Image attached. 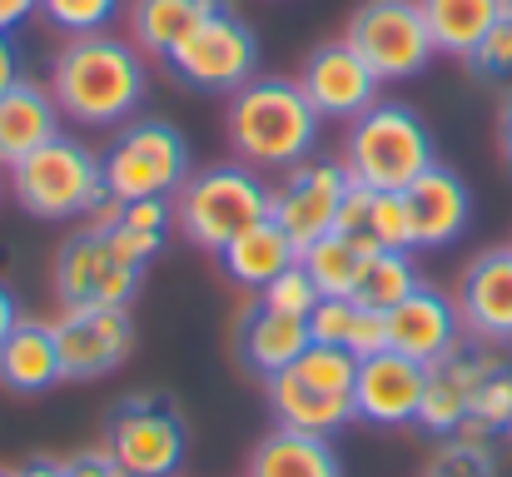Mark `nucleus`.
<instances>
[{
	"label": "nucleus",
	"instance_id": "obj_14",
	"mask_svg": "<svg viewBox=\"0 0 512 477\" xmlns=\"http://www.w3.org/2000/svg\"><path fill=\"white\" fill-rule=\"evenodd\" d=\"M299 85H304V95L314 100V110L324 120H348L353 125L368 105H378V85L383 80L368 70V60L348 40H329V45H319L304 60Z\"/></svg>",
	"mask_w": 512,
	"mask_h": 477
},
{
	"label": "nucleus",
	"instance_id": "obj_23",
	"mask_svg": "<svg viewBox=\"0 0 512 477\" xmlns=\"http://www.w3.org/2000/svg\"><path fill=\"white\" fill-rule=\"evenodd\" d=\"M309 323L304 318H284L264 304H254L249 314L239 318V358L259 373V378H274L284 368L299 363V353L309 348Z\"/></svg>",
	"mask_w": 512,
	"mask_h": 477
},
{
	"label": "nucleus",
	"instance_id": "obj_30",
	"mask_svg": "<svg viewBox=\"0 0 512 477\" xmlns=\"http://www.w3.org/2000/svg\"><path fill=\"white\" fill-rule=\"evenodd\" d=\"M294 373L324 393L353 398V378H358V353H348L343 343H309L294 363Z\"/></svg>",
	"mask_w": 512,
	"mask_h": 477
},
{
	"label": "nucleus",
	"instance_id": "obj_17",
	"mask_svg": "<svg viewBox=\"0 0 512 477\" xmlns=\"http://www.w3.org/2000/svg\"><path fill=\"white\" fill-rule=\"evenodd\" d=\"M458 314L478 343H512V244L483 249L458 279Z\"/></svg>",
	"mask_w": 512,
	"mask_h": 477
},
{
	"label": "nucleus",
	"instance_id": "obj_45",
	"mask_svg": "<svg viewBox=\"0 0 512 477\" xmlns=\"http://www.w3.org/2000/svg\"><path fill=\"white\" fill-rule=\"evenodd\" d=\"M20 323V304H15V294L0 284V343H5V333Z\"/></svg>",
	"mask_w": 512,
	"mask_h": 477
},
{
	"label": "nucleus",
	"instance_id": "obj_15",
	"mask_svg": "<svg viewBox=\"0 0 512 477\" xmlns=\"http://www.w3.org/2000/svg\"><path fill=\"white\" fill-rule=\"evenodd\" d=\"M388 348L418 358V363H443L448 353L463 348V314H458V299H448L443 289L433 284H418L398 309H388Z\"/></svg>",
	"mask_w": 512,
	"mask_h": 477
},
{
	"label": "nucleus",
	"instance_id": "obj_39",
	"mask_svg": "<svg viewBox=\"0 0 512 477\" xmlns=\"http://www.w3.org/2000/svg\"><path fill=\"white\" fill-rule=\"evenodd\" d=\"M368 204H373V189H363L358 179L348 184V194H343V209H339V234H353V239H373L368 234Z\"/></svg>",
	"mask_w": 512,
	"mask_h": 477
},
{
	"label": "nucleus",
	"instance_id": "obj_25",
	"mask_svg": "<svg viewBox=\"0 0 512 477\" xmlns=\"http://www.w3.org/2000/svg\"><path fill=\"white\" fill-rule=\"evenodd\" d=\"M219 10H224V0H130V40L145 55L170 60L174 50Z\"/></svg>",
	"mask_w": 512,
	"mask_h": 477
},
{
	"label": "nucleus",
	"instance_id": "obj_38",
	"mask_svg": "<svg viewBox=\"0 0 512 477\" xmlns=\"http://www.w3.org/2000/svg\"><path fill=\"white\" fill-rule=\"evenodd\" d=\"M383 348H388V318L373 314V309H363V304H358L353 333H348V353L368 358V353H383Z\"/></svg>",
	"mask_w": 512,
	"mask_h": 477
},
{
	"label": "nucleus",
	"instance_id": "obj_41",
	"mask_svg": "<svg viewBox=\"0 0 512 477\" xmlns=\"http://www.w3.org/2000/svg\"><path fill=\"white\" fill-rule=\"evenodd\" d=\"M15 80H20V50H15V40L0 30V95H5Z\"/></svg>",
	"mask_w": 512,
	"mask_h": 477
},
{
	"label": "nucleus",
	"instance_id": "obj_1",
	"mask_svg": "<svg viewBox=\"0 0 512 477\" xmlns=\"http://www.w3.org/2000/svg\"><path fill=\"white\" fill-rule=\"evenodd\" d=\"M145 90H150V75H145L140 45L105 30L70 35L50 60V95L60 115L75 125H95V130L125 125L145 105Z\"/></svg>",
	"mask_w": 512,
	"mask_h": 477
},
{
	"label": "nucleus",
	"instance_id": "obj_47",
	"mask_svg": "<svg viewBox=\"0 0 512 477\" xmlns=\"http://www.w3.org/2000/svg\"><path fill=\"white\" fill-rule=\"evenodd\" d=\"M508 5H512V0H508Z\"/></svg>",
	"mask_w": 512,
	"mask_h": 477
},
{
	"label": "nucleus",
	"instance_id": "obj_5",
	"mask_svg": "<svg viewBox=\"0 0 512 477\" xmlns=\"http://www.w3.org/2000/svg\"><path fill=\"white\" fill-rule=\"evenodd\" d=\"M343 164L363 189H408L423 169L438 164V150L418 110L398 100H378L353 120Z\"/></svg>",
	"mask_w": 512,
	"mask_h": 477
},
{
	"label": "nucleus",
	"instance_id": "obj_33",
	"mask_svg": "<svg viewBox=\"0 0 512 477\" xmlns=\"http://www.w3.org/2000/svg\"><path fill=\"white\" fill-rule=\"evenodd\" d=\"M319 299H324V294L314 289V279L304 274L299 259H294L274 284L259 289V304H264V309H274V314H284V318H304V323H309V314L319 309Z\"/></svg>",
	"mask_w": 512,
	"mask_h": 477
},
{
	"label": "nucleus",
	"instance_id": "obj_42",
	"mask_svg": "<svg viewBox=\"0 0 512 477\" xmlns=\"http://www.w3.org/2000/svg\"><path fill=\"white\" fill-rule=\"evenodd\" d=\"M35 10H40V0H0V30L10 35V30H15V25H25Z\"/></svg>",
	"mask_w": 512,
	"mask_h": 477
},
{
	"label": "nucleus",
	"instance_id": "obj_27",
	"mask_svg": "<svg viewBox=\"0 0 512 477\" xmlns=\"http://www.w3.org/2000/svg\"><path fill=\"white\" fill-rule=\"evenodd\" d=\"M378 244L373 239H353V234H324V239H314L304 254H299V264H304V274L314 279V289L324 294V299H353V289H358V274H363V264H368V254H373Z\"/></svg>",
	"mask_w": 512,
	"mask_h": 477
},
{
	"label": "nucleus",
	"instance_id": "obj_9",
	"mask_svg": "<svg viewBox=\"0 0 512 477\" xmlns=\"http://www.w3.org/2000/svg\"><path fill=\"white\" fill-rule=\"evenodd\" d=\"M145 269L125 264L100 224L70 234L55 254V294L65 309H130L140 299Z\"/></svg>",
	"mask_w": 512,
	"mask_h": 477
},
{
	"label": "nucleus",
	"instance_id": "obj_20",
	"mask_svg": "<svg viewBox=\"0 0 512 477\" xmlns=\"http://www.w3.org/2000/svg\"><path fill=\"white\" fill-rule=\"evenodd\" d=\"M60 105L50 95V85H35V80H15L5 95H0V164H20L25 155H35L40 145H50L60 135Z\"/></svg>",
	"mask_w": 512,
	"mask_h": 477
},
{
	"label": "nucleus",
	"instance_id": "obj_4",
	"mask_svg": "<svg viewBox=\"0 0 512 477\" xmlns=\"http://www.w3.org/2000/svg\"><path fill=\"white\" fill-rule=\"evenodd\" d=\"M10 194L30 219H95L100 209H110L105 164L70 135H55L35 155L10 164Z\"/></svg>",
	"mask_w": 512,
	"mask_h": 477
},
{
	"label": "nucleus",
	"instance_id": "obj_24",
	"mask_svg": "<svg viewBox=\"0 0 512 477\" xmlns=\"http://www.w3.org/2000/svg\"><path fill=\"white\" fill-rule=\"evenodd\" d=\"M214 259H219V269H224L239 289H254V294H259L264 284H274V279L299 259V249H294V239H289V234L274 224V214H269V219H259L254 229H244L234 244H224Z\"/></svg>",
	"mask_w": 512,
	"mask_h": 477
},
{
	"label": "nucleus",
	"instance_id": "obj_18",
	"mask_svg": "<svg viewBox=\"0 0 512 477\" xmlns=\"http://www.w3.org/2000/svg\"><path fill=\"white\" fill-rule=\"evenodd\" d=\"M493 363L488 348H458L443 363H428V383H423V408H418V428L433 438H453L463 433L468 413H473V393L483 368Z\"/></svg>",
	"mask_w": 512,
	"mask_h": 477
},
{
	"label": "nucleus",
	"instance_id": "obj_32",
	"mask_svg": "<svg viewBox=\"0 0 512 477\" xmlns=\"http://www.w3.org/2000/svg\"><path fill=\"white\" fill-rule=\"evenodd\" d=\"M368 234H373L378 249H408L413 254V214H408V194L403 189H373Z\"/></svg>",
	"mask_w": 512,
	"mask_h": 477
},
{
	"label": "nucleus",
	"instance_id": "obj_13",
	"mask_svg": "<svg viewBox=\"0 0 512 477\" xmlns=\"http://www.w3.org/2000/svg\"><path fill=\"white\" fill-rule=\"evenodd\" d=\"M423 383H428V363H418L398 348L368 353V358H358V378H353V418H363L373 428L418 423Z\"/></svg>",
	"mask_w": 512,
	"mask_h": 477
},
{
	"label": "nucleus",
	"instance_id": "obj_10",
	"mask_svg": "<svg viewBox=\"0 0 512 477\" xmlns=\"http://www.w3.org/2000/svg\"><path fill=\"white\" fill-rule=\"evenodd\" d=\"M165 65H170L189 90L234 95V90L249 85L254 70H259V40H254V30H249L234 10H219V15H209V20L174 50Z\"/></svg>",
	"mask_w": 512,
	"mask_h": 477
},
{
	"label": "nucleus",
	"instance_id": "obj_8",
	"mask_svg": "<svg viewBox=\"0 0 512 477\" xmlns=\"http://www.w3.org/2000/svg\"><path fill=\"white\" fill-rule=\"evenodd\" d=\"M343 40L368 60V70H373L383 85H398V80L423 75L428 60L438 55L418 0H363V5L348 15Z\"/></svg>",
	"mask_w": 512,
	"mask_h": 477
},
{
	"label": "nucleus",
	"instance_id": "obj_43",
	"mask_svg": "<svg viewBox=\"0 0 512 477\" xmlns=\"http://www.w3.org/2000/svg\"><path fill=\"white\" fill-rule=\"evenodd\" d=\"M20 477H70V463L65 458H25Z\"/></svg>",
	"mask_w": 512,
	"mask_h": 477
},
{
	"label": "nucleus",
	"instance_id": "obj_36",
	"mask_svg": "<svg viewBox=\"0 0 512 477\" xmlns=\"http://www.w3.org/2000/svg\"><path fill=\"white\" fill-rule=\"evenodd\" d=\"M468 65L488 80H512V5L498 15V25L483 35V45L468 55Z\"/></svg>",
	"mask_w": 512,
	"mask_h": 477
},
{
	"label": "nucleus",
	"instance_id": "obj_29",
	"mask_svg": "<svg viewBox=\"0 0 512 477\" xmlns=\"http://www.w3.org/2000/svg\"><path fill=\"white\" fill-rule=\"evenodd\" d=\"M468 438H503L512 433V363L493 353V363L483 368L478 378V393H473V413L463 423Z\"/></svg>",
	"mask_w": 512,
	"mask_h": 477
},
{
	"label": "nucleus",
	"instance_id": "obj_22",
	"mask_svg": "<svg viewBox=\"0 0 512 477\" xmlns=\"http://www.w3.org/2000/svg\"><path fill=\"white\" fill-rule=\"evenodd\" d=\"M264 388H269V408H274V418L284 428H304V433L334 438L339 428L353 423V398H339V393H324V388L304 383L294 368L264 378Z\"/></svg>",
	"mask_w": 512,
	"mask_h": 477
},
{
	"label": "nucleus",
	"instance_id": "obj_11",
	"mask_svg": "<svg viewBox=\"0 0 512 477\" xmlns=\"http://www.w3.org/2000/svg\"><path fill=\"white\" fill-rule=\"evenodd\" d=\"M353 174L348 164L334 159H304L294 169H284V184L274 189V224L294 239V249L304 254L314 239L334 234Z\"/></svg>",
	"mask_w": 512,
	"mask_h": 477
},
{
	"label": "nucleus",
	"instance_id": "obj_37",
	"mask_svg": "<svg viewBox=\"0 0 512 477\" xmlns=\"http://www.w3.org/2000/svg\"><path fill=\"white\" fill-rule=\"evenodd\" d=\"M353 318H358V304H353V299H319V309L309 314V338H314V343H343V348H348Z\"/></svg>",
	"mask_w": 512,
	"mask_h": 477
},
{
	"label": "nucleus",
	"instance_id": "obj_40",
	"mask_svg": "<svg viewBox=\"0 0 512 477\" xmlns=\"http://www.w3.org/2000/svg\"><path fill=\"white\" fill-rule=\"evenodd\" d=\"M70 477H130L105 448H85V453H70Z\"/></svg>",
	"mask_w": 512,
	"mask_h": 477
},
{
	"label": "nucleus",
	"instance_id": "obj_12",
	"mask_svg": "<svg viewBox=\"0 0 512 477\" xmlns=\"http://www.w3.org/2000/svg\"><path fill=\"white\" fill-rule=\"evenodd\" d=\"M55 343L65 363V383L110 378L135 348L130 309H65L55 318Z\"/></svg>",
	"mask_w": 512,
	"mask_h": 477
},
{
	"label": "nucleus",
	"instance_id": "obj_3",
	"mask_svg": "<svg viewBox=\"0 0 512 477\" xmlns=\"http://www.w3.org/2000/svg\"><path fill=\"white\" fill-rule=\"evenodd\" d=\"M269 214H274V189L244 159L209 164V169L189 174L174 194V229L209 254H219L224 244H234L244 229H254Z\"/></svg>",
	"mask_w": 512,
	"mask_h": 477
},
{
	"label": "nucleus",
	"instance_id": "obj_2",
	"mask_svg": "<svg viewBox=\"0 0 512 477\" xmlns=\"http://www.w3.org/2000/svg\"><path fill=\"white\" fill-rule=\"evenodd\" d=\"M324 115L299 80L264 75L229 95V145L254 169H294L319 150Z\"/></svg>",
	"mask_w": 512,
	"mask_h": 477
},
{
	"label": "nucleus",
	"instance_id": "obj_34",
	"mask_svg": "<svg viewBox=\"0 0 512 477\" xmlns=\"http://www.w3.org/2000/svg\"><path fill=\"white\" fill-rule=\"evenodd\" d=\"M95 224L105 229L110 249H115L125 264H135V269H150V264H155V254L165 249V234H155V229H140V224L120 219L115 209H100V214H95Z\"/></svg>",
	"mask_w": 512,
	"mask_h": 477
},
{
	"label": "nucleus",
	"instance_id": "obj_31",
	"mask_svg": "<svg viewBox=\"0 0 512 477\" xmlns=\"http://www.w3.org/2000/svg\"><path fill=\"white\" fill-rule=\"evenodd\" d=\"M423 477H498V453H493V438H468V433L443 438Z\"/></svg>",
	"mask_w": 512,
	"mask_h": 477
},
{
	"label": "nucleus",
	"instance_id": "obj_16",
	"mask_svg": "<svg viewBox=\"0 0 512 477\" xmlns=\"http://www.w3.org/2000/svg\"><path fill=\"white\" fill-rule=\"evenodd\" d=\"M403 194H408V214H413V249H448V244H458L468 234L473 189L463 184L458 169L433 164Z\"/></svg>",
	"mask_w": 512,
	"mask_h": 477
},
{
	"label": "nucleus",
	"instance_id": "obj_28",
	"mask_svg": "<svg viewBox=\"0 0 512 477\" xmlns=\"http://www.w3.org/2000/svg\"><path fill=\"white\" fill-rule=\"evenodd\" d=\"M418 284H423V274H418V264H413L408 249H373L368 264H363V274H358L353 304H363V309H373V314H388V309H398Z\"/></svg>",
	"mask_w": 512,
	"mask_h": 477
},
{
	"label": "nucleus",
	"instance_id": "obj_7",
	"mask_svg": "<svg viewBox=\"0 0 512 477\" xmlns=\"http://www.w3.org/2000/svg\"><path fill=\"white\" fill-rule=\"evenodd\" d=\"M105 453L130 477H174L189 453V423L170 393H130L105 418Z\"/></svg>",
	"mask_w": 512,
	"mask_h": 477
},
{
	"label": "nucleus",
	"instance_id": "obj_6",
	"mask_svg": "<svg viewBox=\"0 0 512 477\" xmlns=\"http://www.w3.org/2000/svg\"><path fill=\"white\" fill-rule=\"evenodd\" d=\"M105 189L110 204H130V199H174L179 184L194 174L189 164V140L184 130L145 115V120H125V130H115V140L105 145Z\"/></svg>",
	"mask_w": 512,
	"mask_h": 477
},
{
	"label": "nucleus",
	"instance_id": "obj_35",
	"mask_svg": "<svg viewBox=\"0 0 512 477\" xmlns=\"http://www.w3.org/2000/svg\"><path fill=\"white\" fill-rule=\"evenodd\" d=\"M40 10L65 35H95L125 10V0H40Z\"/></svg>",
	"mask_w": 512,
	"mask_h": 477
},
{
	"label": "nucleus",
	"instance_id": "obj_44",
	"mask_svg": "<svg viewBox=\"0 0 512 477\" xmlns=\"http://www.w3.org/2000/svg\"><path fill=\"white\" fill-rule=\"evenodd\" d=\"M498 145H503V159L512 164V90L503 95V110H498Z\"/></svg>",
	"mask_w": 512,
	"mask_h": 477
},
{
	"label": "nucleus",
	"instance_id": "obj_21",
	"mask_svg": "<svg viewBox=\"0 0 512 477\" xmlns=\"http://www.w3.org/2000/svg\"><path fill=\"white\" fill-rule=\"evenodd\" d=\"M249 477H343V458L324 433L304 428H274L249 453Z\"/></svg>",
	"mask_w": 512,
	"mask_h": 477
},
{
	"label": "nucleus",
	"instance_id": "obj_46",
	"mask_svg": "<svg viewBox=\"0 0 512 477\" xmlns=\"http://www.w3.org/2000/svg\"><path fill=\"white\" fill-rule=\"evenodd\" d=\"M0 477H20V468H0Z\"/></svg>",
	"mask_w": 512,
	"mask_h": 477
},
{
	"label": "nucleus",
	"instance_id": "obj_19",
	"mask_svg": "<svg viewBox=\"0 0 512 477\" xmlns=\"http://www.w3.org/2000/svg\"><path fill=\"white\" fill-rule=\"evenodd\" d=\"M55 383H65L55 323L20 314V323L0 343V388H10L20 398H35V393H50Z\"/></svg>",
	"mask_w": 512,
	"mask_h": 477
},
{
	"label": "nucleus",
	"instance_id": "obj_26",
	"mask_svg": "<svg viewBox=\"0 0 512 477\" xmlns=\"http://www.w3.org/2000/svg\"><path fill=\"white\" fill-rule=\"evenodd\" d=\"M418 10L428 20L433 50L453 55V60H468L483 45V35L498 25L508 0H418Z\"/></svg>",
	"mask_w": 512,
	"mask_h": 477
}]
</instances>
